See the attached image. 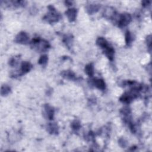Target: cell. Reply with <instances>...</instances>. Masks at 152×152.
I'll use <instances>...</instances> for the list:
<instances>
[{"label": "cell", "instance_id": "cell-18", "mask_svg": "<svg viewBox=\"0 0 152 152\" xmlns=\"http://www.w3.org/2000/svg\"><path fill=\"white\" fill-rule=\"evenodd\" d=\"M48 56L46 55H42L39 58L38 63L40 65H44L46 64V63L48 62Z\"/></svg>", "mask_w": 152, "mask_h": 152}, {"label": "cell", "instance_id": "cell-10", "mask_svg": "<svg viewBox=\"0 0 152 152\" xmlns=\"http://www.w3.org/2000/svg\"><path fill=\"white\" fill-rule=\"evenodd\" d=\"M93 85L97 89L102 90H104L106 87L105 83L102 79H95L93 80Z\"/></svg>", "mask_w": 152, "mask_h": 152}, {"label": "cell", "instance_id": "cell-8", "mask_svg": "<svg viewBox=\"0 0 152 152\" xmlns=\"http://www.w3.org/2000/svg\"><path fill=\"white\" fill-rule=\"evenodd\" d=\"M32 68V65L30 63L23 62L21 65V70H20V76L27 73L30 70H31Z\"/></svg>", "mask_w": 152, "mask_h": 152}, {"label": "cell", "instance_id": "cell-15", "mask_svg": "<svg viewBox=\"0 0 152 152\" xmlns=\"http://www.w3.org/2000/svg\"><path fill=\"white\" fill-rule=\"evenodd\" d=\"M62 76L64 78L70 79V80H74L76 79L75 74L71 72V71H64L62 73Z\"/></svg>", "mask_w": 152, "mask_h": 152}, {"label": "cell", "instance_id": "cell-16", "mask_svg": "<svg viewBox=\"0 0 152 152\" xmlns=\"http://www.w3.org/2000/svg\"><path fill=\"white\" fill-rule=\"evenodd\" d=\"M10 92H11V88L8 85H3L1 87V94L3 96H5L8 95Z\"/></svg>", "mask_w": 152, "mask_h": 152}, {"label": "cell", "instance_id": "cell-5", "mask_svg": "<svg viewBox=\"0 0 152 152\" xmlns=\"http://www.w3.org/2000/svg\"><path fill=\"white\" fill-rule=\"evenodd\" d=\"M103 49H104V52L105 54V55L107 57V58L109 60L112 61L114 59V54H115V50L114 48L112 46H110L109 45H108L106 47L103 48Z\"/></svg>", "mask_w": 152, "mask_h": 152}, {"label": "cell", "instance_id": "cell-3", "mask_svg": "<svg viewBox=\"0 0 152 152\" xmlns=\"http://www.w3.org/2000/svg\"><path fill=\"white\" fill-rule=\"evenodd\" d=\"M131 16L128 13H124L121 14L119 17L118 21V26L120 27H123L127 26L131 21Z\"/></svg>", "mask_w": 152, "mask_h": 152}, {"label": "cell", "instance_id": "cell-11", "mask_svg": "<svg viewBox=\"0 0 152 152\" xmlns=\"http://www.w3.org/2000/svg\"><path fill=\"white\" fill-rule=\"evenodd\" d=\"M99 8H100V6L99 5L90 4L86 7V10L89 14H92L98 12Z\"/></svg>", "mask_w": 152, "mask_h": 152}, {"label": "cell", "instance_id": "cell-14", "mask_svg": "<svg viewBox=\"0 0 152 152\" xmlns=\"http://www.w3.org/2000/svg\"><path fill=\"white\" fill-rule=\"evenodd\" d=\"M85 73L89 77H93L94 75V67L92 64H89L85 67Z\"/></svg>", "mask_w": 152, "mask_h": 152}, {"label": "cell", "instance_id": "cell-20", "mask_svg": "<svg viewBox=\"0 0 152 152\" xmlns=\"http://www.w3.org/2000/svg\"><path fill=\"white\" fill-rule=\"evenodd\" d=\"M72 128L73 130H79V128H80V123L78 122L77 121H75L74 122L72 123Z\"/></svg>", "mask_w": 152, "mask_h": 152}, {"label": "cell", "instance_id": "cell-13", "mask_svg": "<svg viewBox=\"0 0 152 152\" xmlns=\"http://www.w3.org/2000/svg\"><path fill=\"white\" fill-rule=\"evenodd\" d=\"M96 44L99 47H100L101 48H102V49L109 45L108 42H107V40L105 38L102 37L97 38V39L96 40Z\"/></svg>", "mask_w": 152, "mask_h": 152}, {"label": "cell", "instance_id": "cell-2", "mask_svg": "<svg viewBox=\"0 0 152 152\" xmlns=\"http://www.w3.org/2000/svg\"><path fill=\"white\" fill-rule=\"evenodd\" d=\"M48 9L49 12L45 16L44 19L49 23L57 22L61 17L60 14L56 11L55 8L52 5H49L48 7Z\"/></svg>", "mask_w": 152, "mask_h": 152}, {"label": "cell", "instance_id": "cell-12", "mask_svg": "<svg viewBox=\"0 0 152 152\" xmlns=\"http://www.w3.org/2000/svg\"><path fill=\"white\" fill-rule=\"evenodd\" d=\"M48 131L50 134H57L58 133V128L57 125L55 123H50L48 125Z\"/></svg>", "mask_w": 152, "mask_h": 152}, {"label": "cell", "instance_id": "cell-1", "mask_svg": "<svg viewBox=\"0 0 152 152\" xmlns=\"http://www.w3.org/2000/svg\"><path fill=\"white\" fill-rule=\"evenodd\" d=\"M32 46L40 52H45L50 48V45L46 40H42L40 37L34 38L31 42Z\"/></svg>", "mask_w": 152, "mask_h": 152}, {"label": "cell", "instance_id": "cell-17", "mask_svg": "<svg viewBox=\"0 0 152 152\" xmlns=\"http://www.w3.org/2000/svg\"><path fill=\"white\" fill-rule=\"evenodd\" d=\"M133 36L132 35H131V33L129 32V31H127L126 32V34H125V42H126V44L129 46L131 42H132L133 41Z\"/></svg>", "mask_w": 152, "mask_h": 152}, {"label": "cell", "instance_id": "cell-21", "mask_svg": "<svg viewBox=\"0 0 152 152\" xmlns=\"http://www.w3.org/2000/svg\"><path fill=\"white\" fill-rule=\"evenodd\" d=\"M17 64H18L17 59L16 58H12L10 60V61H9V65H10V66H12V67L15 66V65H16Z\"/></svg>", "mask_w": 152, "mask_h": 152}, {"label": "cell", "instance_id": "cell-4", "mask_svg": "<svg viewBox=\"0 0 152 152\" xmlns=\"http://www.w3.org/2000/svg\"><path fill=\"white\" fill-rule=\"evenodd\" d=\"M29 41V36L24 32L19 33L15 38V42L17 44H26Z\"/></svg>", "mask_w": 152, "mask_h": 152}, {"label": "cell", "instance_id": "cell-6", "mask_svg": "<svg viewBox=\"0 0 152 152\" xmlns=\"http://www.w3.org/2000/svg\"><path fill=\"white\" fill-rule=\"evenodd\" d=\"M104 17L108 19H114L115 18L116 11L112 7H107L104 13Z\"/></svg>", "mask_w": 152, "mask_h": 152}, {"label": "cell", "instance_id": "cell-19", "mask_svg": "<svg viewBox=\"0 0 152 152\" xmlns=\"http://www.w3.org/2000/svg\"><path fill=\"white\" fill-rule=\"evenodd\" d=\"M72 39H73L72 38V36H65L64 37V42L66 44V45L68 47H70L71 44H72Z\"/></svg>", "mask_w": 152, "mask_h": 152}, {"label": "cell", "instance_id": "cell-7", "mask_svg": "<svg viewBox=\"0 0 152 152\" xmlns=\"http://www.w3.org/2000/svg\"><path fill=\"white\" fill-rule=\"evenodd\" d=\"M65 14L70 22H74L77 17V10L76 8H70L67 10Z\"/></svg>", "mask_w": 152, "mask_h": 152}, {"label": "cell", "instance_id": "cell-9", "mask_svg": "<svg viewBox=\"0 0 152 152\" xmlns=\"http://www.w3.org/2000/svg\"><path fill=\"white\" fill-rule=\"evenodd\" d=\"M45 110L47 115V117L49 119L52 120L54 118V108L49 105H45Z\"/></svg>", "mask_w": 152, "mask_h": 152}]
</instances>
